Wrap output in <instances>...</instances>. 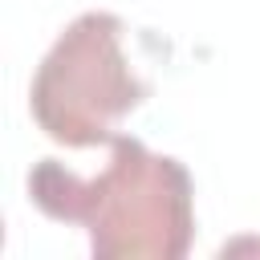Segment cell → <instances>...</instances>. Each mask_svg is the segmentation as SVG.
Returning <instances> with one entry per match:
<instances>
[{
  "label": "cell",
  "instance_id": "1",
  "mask_svg": "<svg viewBox=\"0 0 260 260\" xmlns=\"http://www.w3.org/2000/svg\"><path fill=\"white\" fill-rule=\"evenodd\" d=\"M28 199L57 223L89 232L93 260H183L195 240V187L179 158L114 134L98 175L57 158L28 171Z\"/></svg>",
  "mask_w": 260,
  "mask_h": 260
},
{
  "label": "cell",
  "instance_id": "2",
  "mask_svg": "<svg viewBox=\"0 0 260 260\" xmlns=\"http://www.w3.org/2000/svg\"><path fill=\"white\" fill-rule=\"evenodd\" d=\"M126 24L114 12H81L41 57L28 110L45 138L69 150L110 146L118 122L138 110L150 85L134 73L122 49Z\"/></svg>",
  "mask_w": 260,
  "mask_h": 260
}]
</instances>
